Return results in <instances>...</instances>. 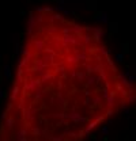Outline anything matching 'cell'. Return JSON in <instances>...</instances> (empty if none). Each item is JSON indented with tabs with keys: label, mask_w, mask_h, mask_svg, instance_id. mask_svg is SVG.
<instances>
[{
	"label": "cell",
	"mask_w": 136,
	"mask_h": 141,
	"mask_svg": "<svg viewBox=\"0 0 136 141\" xmlns=\"http://www.w3.org/2000/svg\"><path fill=\"white\" fill-rule=\"evenodd\" d=\"M4 75H6V78H7V79L11 78V70H10V66L8 65L4 66Z\"/></svg>",
	"instance_id": "1"
},
{
	"label": "cell",
	"mask_w": 136,
	"mask_h": 141,
	"mask_svg": "<svg viewBox=\"0 0 136 141\" xmlns=\"http://www.w3.org/2000/svg\"><path fill=\"white\" fill-rule=\"evenodd\" d=\"M116 61H117V62H122V61H124V53H120V54L116 56Z\"/></svg>",
	"instance_id": "2"
},
{
	"label": "cell",
	"mask_w": 136,
	"mask_h": 141,
	"mask_svg": "<svg viewBox=\"0 0 136 141\" xmlns=\"http://www.w3.org/2000/svg\"><path fill=\"white\" fill-rule=\"evenodd\" d=\"M122 53H128V43L122 45Z\"/></svg>",
	"instance_id": "3"
},
{
	"label": "cell",
	"mask_w": 136,
	"mask_h": 141,
	"mask_svg": "<svg viewBox=\"0 0 136 141\" xmlns=\"http://www.w3.org/2000/svg\"><path fill=\"white\" fill-rule=\"evenodd\" d=\"M110 30H117V23H110Z\"/></svg>",
	"instance_id": "4"
},
{
	"label": "cell",
	"mask_w": 136,
	"mask_h": 141,
	"mask_svg": "<svg viewBox=\"0 0 136 141\" xmlns=\"http://www.w3.org/2000/svg\"><path fill=\"white\" fill-rule=\"evenodd\" d=\"M102 133H104L105 136H108V133H109V127H108V126H105L104 129H102Z\"/></svg>",
	"instance_id": "5"
},
{
	"label": "cell",
	"mask_w": 136,
	"mask_h": 141,
	"mask_svg": "<svg viewBox=\"0 0 136 141\" xmlns=\"http://www.w3.org/2000/svg\"><path fill=\"white\" fill-rule=\"evenodd\" d=\"M63 3H64V2H59L57 4H63ZM63 7H64V6H59V7H57V10H61Z\"/></svg>",
	"instance_id": "6"
},
{
	"label": "cell",
	"mask_w": 136,
	"mask_h": 141,
	"mask_svg": "<svg viewBox=\"0 0 136 141\" xmlns=\"http://www.w3.org/2000/svg\"><path fill=\"white\" fill-rule=\"evenodd\" d=\"M3 98V91H0V99Z\"/></svg>",
	"instance_id": "7"
}]
</instances>
